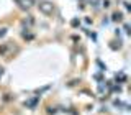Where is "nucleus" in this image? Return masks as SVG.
<instances>
[{"label":"nucleus","instance_id":"2","mask_svg":"<svg viewBox=\"0 0 131 115\" xmlns=\"http://www.w3.org/2000/svg\"><path fill=\"white\" fill-rule=\"evenodd\" d=\"M16 2H18L23 8H28V7H31L33 3H35V0H16Z\"/></svg>","mask_w":131,"mask_h":115},{"label":"nucleus","instance_id":"1","mask_svg":"<svg viewBox=\"0 0 131 115\" xmlns=\"http://www.w3.org/2000/svg\"><path fill=\"white\" fill-rule=\"evenodd\" d=\"M39 8H41V10H43L44 12V13H51V12H52V5H51V3H49V2H44V3H39Z\"/></svg>","mask_w":131,"mask_h":115}]
</instances>
